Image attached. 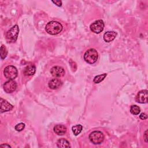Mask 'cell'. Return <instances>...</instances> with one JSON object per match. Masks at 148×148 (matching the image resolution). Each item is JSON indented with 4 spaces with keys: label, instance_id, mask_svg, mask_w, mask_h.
Segmentation results:
<instances>
[{
    "label": "cell",
    "instance_id": "obj_21",
    "mask_svg": "<svg viewBox=\"0 0 148 148\" xmlns=\"http://www.w3.org/2000/svg\"><path fill=\"white\" fill-rule=\"evenodd\" d=\"M139 118L141 119V120H146V119H147V115L146 114V113H141L140 114V116H139Z\"/></svg>",
    "mask_w": 148,
    "mask_h": 148
},
{
    "label": "cell",
    "instance_id": "obj_2",
    "mask_svg": "<svg viewBox=\"0 0 148 148\" xmlns=\"http://www.w3.org/2000/svg\"><path fill=\"white\" fill-rule=\"evenodd\" d=\"M98 57L97 51L94 49H90L87 50L84 54V60L90 64L95 63Z\"/></svg>",
    "mask_w": 148,
    "mask_h": 148
},
{
    "label": "cell",
    "instance_id": "obj_8",
    "mask_svg": "<svg viewBox=\"0 0 148 148\" xmlns=\"http://www.w3.org/2000/svg\"><path fill=\"white\" fill-rule=\"evenodd\" d=\"M148 91L146 90H143L139 91L136 96V101L139 103H146L147 102Z\"/></svg>",
    "mask_w": 148,
    "mask_h": 148
},
{
    "label": "cell",
    "instance_id": "obj_12",
    "mask_svg": "<svg viewBox=\"0 0 148 148\" xmlns=\"http://www.w3.org/2000/svg\"><path fill=\"white\" fill-rule=\"evenodd\" d=\"M54 132L58 135H62L66 132V127L62 124H57L54 127Z\"/></svg>",
    "mask_w": 148,
    "mask_h": 148
},
{
    "label": "cell",
    "instance_id": "obj_14",
    "mask_svg": "<svg viewBox=\"0 0 148 148\" xmlns=\"http://www.w3.org/2000/svg\"><path fill=\"white\" fill-rule=\"evenodd\" d=\"M36 71V68L34 65H27L23 71V73L25 76H30L35 74Z\"/></svg>",
    "mask_w": 148,
    "mask_h": 148
},
{
    "label": "cell",
    "instance_id": "obj_17",
    "mask_svg": "<svg viewBox=\"0 0 148 148\" xmlns=\"http://www.w3.org/2000/svg\"><path fill=\"white\" fill-rule=\"evenodd\" d=\"M140 112V108L137 105H132L130 108V112L134 115H138Z\"/></svg>",
    "mask_w": 148,
    "mask_h": 148
},
{
    "label": "cell",
    "instance_id": "obj_15",
    "mask_svg": "<svg viewBox=\"0 0 148 148\" xmlns=\"http://www.w3.org/2000/svg\"><path fill=\"white\" fill-rule=\"evenodd\" d=\"M57 146L58 147L61 148H67L71 147L69 142L64 138H61L58 139L57 142Z\"/></svg>",
    "mask_w": 148,
    "mask_h": 148
},
{
    "label": "cell",
    "instance_id": "obj_6",
    "mask_svg": "<svg viewBox=\"0 0 148 148\" xmlns=\"http://www.w3.org/2000/svg\"><path fill=\"white\" fill-rule=\"evenodd\" d=\"M104 23L102 20H98L92 23L90 26V30L95 34H99L103 30Z\"/></svg>",
    "mask_w": 148,
    "mask_h": 148
},
{
    "label": "cell",
    "instance_id": "obj_24",
    "mask_svg": "<svg viewBox=\"0 0 148 148\" xmlns=\"http://www.w3.org/2000/svg\"><path fill=\"white\" fill-rule=\"evenodd\" d=\"M0 147H11V146L8 144H3L0 146Z\"/></svg>",
    "mask_w": 148,
    "mask_h": 148
},
{
    "label": "cell",
    "instance_id": "obj_20",
    "mask_svg": "<svg viewBox=\"0 0 148 148\" xmlns=\"http://www.w3.org/2000/svg\"><path fill=\"white\" fill-rule=\"evenodd\" d=\"M24 128H25V124L23 123H18L17 125H16V126L14 127V128L17 131H21L24 129Z\"/></svg>",
    "mask_w": 148,
    "mask_h": 148
},
{
    "label": "cell",
    "instance_id": "obj_13",
    "mask_svg": "<svg viewBox=\"0 0 148 148\" xmlns=\"http://www.w3.org/2000/svg\"><path fill=\"white\" fill-rule=\"evenodd\" d=\"M117 36V33L114 31H107L103 35V39L106 42L113 40Z\"/></svg>",
    "mask_w": 148,
    "mask_h": 148
},
{
    "label": "cell",
    "instance_id": "obj_19",
    "mask_svg": "<svg viewBox=\"0 0 148 148\" xmlns=\"http://www.w3.org/2000/svg\"><path fill=\"white\" fill-rule=\"evenodd\" d=\"M7 53H8V51L6 50V47L2 45L1 47V59H4L5 58H6V56H7Z\"/></svg>",
    "mask_w": 148,
    "mask_h": 148
},
{
    "label": "cell",
    "instance_id": "obj_7",
    "mask_svg": "<svg viewBox=\"0 0 148 148\" xmlns=\"http://www.w3.org/2000/svg\"><path fill=\"white\" fill-rule=\"evenodd\" d=\"M17 87V83L14 80H9L8 81L6 82L3 86V88L4 91L6 93H12Z\"/></svg>",
    "mask_w": 148,
    "mask_h": 148
},
{
    "label": "cell",
    "instance_id": "obj_1",
    "mask_svg": "<svg viewBox=\"0 0 148 148\" xmlns=\"http://www.w3.org/2000/svg\"><path fill=\"white\" fill-rule=\"evenodd\" d=\"M46 32L50 35H57L61 32L62 29V24L56 21L49 22L45 27Z\"/></svg>",
    "mask_w": 148,
    "mask_h": 148
},
{
    "label": "cell",
    "instance_id": "obj_10",
    "mask_svg": "<svg viewBox=\"0 0 148 148\" xmlns=\"http://www.w3.org/2000/svg\"><path fill=\"white\" fill-rule=\"evenodd\" d=\"M13 106L10 103H9L6 100L3 99V98H1L0 99V108H1V112H5L11 110L13 109Z\"/></svg>",
    "mask_w": 148,
    "mask_h": 148
},
{
    "label": "cell",
    "instance_id": "obj_9",
    "mask_svg": "<svg viewBox=\"0 0 148 148\" xmlns=\"http://www.w3.org/2000/svg\"><path fill=\"white\" fill-rule=\"evenodd\" d=\"M51 75L55 77H61L65 75V72L63 68L60 66H54L50 69Z\"/></svg>",
    "mask_w": 148,
    "mask_h": 148
},
{
    "label": "cell",
    "instance_id": "obj_23",
    "mask_svg": "<svg viewBox=\"0 0 148 148\" xmlns=\"http://www.w3.org/2000/svg\"><path fill=\"white\" fill-rule=\"evenodd\" d=\"M147 130H146V131H145V134H144V136H143L145 141L146 143L148 142V141H147Z\"/></svg>",
    "mask_w": 148,
    "mask_h": 148
},
{
    "label": "cell",
    "instance_id": "obj_16",
    "mask_svg": "<svg viewBox=\"0 0 148 148\" xmlns=\"http://www.w3.org/2000/svg\"><path fill=\"white\" fill-rule=\"evenodd\" d=\"M82 129H83L82 125L80 124H77L72 127V131L73 134L76 136V135H78L81 132V131H82Z\"/></svg>",
    "mask_w": 148,
    "mask_h": 148
},
{
    "label": "cell",
    "instance_id": "obj_5",
    "mask_svg": "<svg viewBox=\"0 0 148 148\" xmlns=\"http://www.w3.org/2000/svg\"><path fill=\"white\" fill-rule=\"evenodd\" d=\"M5 77L9 80H14L18 74L17 68L13 65H8L6 66L3 70Z\"/></svg>",
    "mask_w": 148,
    "mask_h": 148
},
{
    "label": "cell",
    "instance_id": "obj_22",
    "mask_svg": "<svg viewBox=\"0 0 148 148\" xmlns=\"http://www.w3.org/2000/svg\"><path fill=\"white\" fill-rule=\"evenodd\" d=\"M53 3L56 4L58 6H61L62 5V2L61 1H51Z\"/></svg>",
    "mask_w": 148,
    "mask_h": 148
},
{
    "label": "cell",
    "instance_id": "obj_4",
    "mask_svg": "<svg viewBox=\"0 0 148 148\" xmlns=\"http://www.w3.org/2000/svg\"><path fill=\"white\" fill-rule=\"evenodd\" d=\"M88 138L91 143L94 145H99L103 142L104 135L103 133L99 131H94L90 133Z\"/></svg>",
    "mask_w": 148,
    "mask_h": 148
},
{
    "label": "cell",
    "instance_id": "obj_11",
    "mask_svg": "<svg viewBox=\"0 0 148 148\" xmlns=\"http://www.w3.org/2000/svg\"><path fill=\"white\" fill-rule=\"evenodd\" d=\"M62 84V82L59 79H53L48 83V86L52 90H56L60 88Z\"/></svg>",
    "mask_w": 148,
    "mask_h": 148
},
{
    "label": "cell",
    "instance_id": "obj_3",
    "mask_svg": "<svg viewBox=\"0 0 148 148\" xmlns=\"http://www.w3.org/2000/svg\"><path fill=\"white\" fill-rule=\"evenodd\" d=\"M19 33V28L17 25H14L6 34V39L8 42H14L16 41Z\"/></svg>",
    "mask_w": 148,
    "mask_h": 148
},
{
    "label": "cell",
    "instance_id": "obj_18",
    "mask_svg": "<svg viewBox=\"0 0 148 148\" xmlns=\"http://www.w3.org/2000/svg\"><path fill=\"white\" fill-rule=\"evenodd\" d=\"M107 76V73H103L102 75H97L96 76L93 80L94 83H99L101 82H102Z\"/></svg>",
    "mask_w": 148,
    "mask_h": 148
}]
</instances>
